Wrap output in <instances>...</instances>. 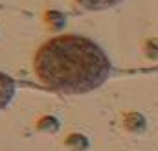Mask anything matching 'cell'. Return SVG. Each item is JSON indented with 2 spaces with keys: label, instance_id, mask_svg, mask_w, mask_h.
Returning <instances> with one entry per match:
<instances>
[{
  "label": "cell",
  "instance_id": "5",
  "mask_svg": "<svg viewBox=\"0 0 158 151\" xmlns=\"http://www.w3.org/2000/svg\"><path fill=\"white\" fill-rule=\"evenodd\" d=\"M64 146L70 151H86L90 148V140L83 133H70L64 138Z\"/></svg>",
  "mask_w": 158,
  "mask_h": 151
},
{
  "label": "cell",
  "instance_id": "1",
  "mask_svg": "<svg viewBox=\"0 0 158 151\" xmlns=\"http://www.w3.org/2000/svg\"><path fill=\"white\" fill-rule=\"evenodd\" d=\"M33 72L50 90L79 96L99 88L112 76V63L92 39L64 33L48 39L37 50Z\"/></svg>",
  "mask_w": 158,
  "mask_h": 151
},
{
  "label": "cell",
  "instance_id": "3",
  "mask_svg": "<svg viewBox=\"0 0 158 151\" xmlns=\"http://www.w3.org/2000/svg\"><path fill=\"white\" fill-rule=\"evenodd\" d=\"M74 2L85 11H105V9L118 7L125 0H74Z\"/></svg>",
  "mask_w": 158,
  "mask_h": 151
},
{
  "label": "cell",
  "instance_id": "2",
  "mask_svg": "<svg viewBox=\"0 0 158 151\" xmlns=\"http://www.w3.org/2000/svg\"><path fill=\"white\" fill-rule=\"evenodd\" d=\"M17 92V83L11 76L6 72H0V111H4L15 98Z\"/></svg>",
  "mask_w": 158,
  "mask_h": 151
},
{
  "label": "cell",
  "instance_id": "6",
  "mask_svg": "<svg viewBox=\"0 0 158 151\" xmlns=\"http://www.w3.org/2000/svg\"><path fill=\"white\" fill-rule=\"evenodd\" d=\"M46 26L50 28V32H61L66 26V17L61 11H48L46 13Z\"/></svg>",
  "mask_w": 158,
  "mask_h": 151
},
{
  "label": "cell",
  "instance_id": "8",
  "mask_svg": "<svg viewBox=\"0 0 158 151\" xmlns=\"http://www.w3.org/2000/svg\"><path fill=\"white\" fill-rule=\"evenodd\" d=\"M143 52H145V55H147L149 59L158 61V39L156 37L147 39L145 44H143Z\"/></svg>",
  "mask_w": 158,
  "mask_h": 151
},
{
  "label": "cell",
  "instance_id": "7",
  "mask_svg": "<svg viewBox=\"0 0 158 151\" xmlns=\"http://www.w3.org/2000/svg\"><path fill=\"white\" fill-rule=\"evenodd\" d=\"M39 131L42 133H57L59 131V127H61V122L55 118V116H50V114H46V116H42L37 120V125H35Z\"/></svg>",
  "mask_w": 158,
  "mask_h": 151
},
{
  "label": "cell",
  "instance_id": "4",
  "mask_svg": "<svg viewBox=\"0 0 158 151\" xmlns=\"http://www.w3.org/2000/svg\"><path fill=\"white\" fill-rule=\"evenodd\" d=\"M123 127H125L127 131L134 133V135H140V133H143V131H145L147 122H145L143 114L132 111V113H127L125 116H123Z\"/></svg>",
  "mask_w": 158,
  "mask_h": 151
}]
</instances>
